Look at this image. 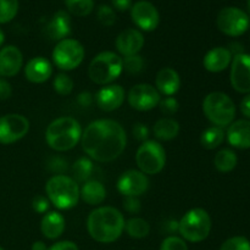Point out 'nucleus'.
<instances>
[{
    "mask_svg": "<svg viewBox=\"0 0 250 250\" xmlns=\"http://www.w3.org/2000/svg\"><path fill=\"white\" fill-rule=\"evenodd\" d=\"M81 144L90 159L98 163H110L126 149L127 134L115 120H97L90 122L82 132Z\"/></svg>",
    "mask_w": 250,
    "mask_h": 250,
    "instance_id": "obj_1",
    "label": "nucleus"
},
{
    "mask_svg": "<svg viewBox=\"0 0 250 250\" xmlns=\"http://www.w3.org/2000/svg\"><path fill=\"white\" fill-rule=\"evenodd\" d=\"M125 224L126 221L120 210L112 207H100L88 216L87 229L94 241L109 244L121 237Z\"/></svg>",
    "mask_w": 250,
    "mask_h": 250,
    "instance_id": "obj_2",
    "label": "nucleus"
},
{
    "mask_svg": "<svg viewBox=\"0 0 250 250\" xmlns=\"http://www.w3.org/2000/svg\"><path fill=\"white\" fill-rule=\"evenodd\" d=\"M82 137V127L73 117L63 116L54 120L45 131L46 144L53 150L67 151L75 148Z\"/></svg>",
    "mask_w": 250,
    "mask_h": 250,
    "instance_id": "obj_3",
    "label": "nucleus"
},
{
    "mask_svg": "<svg viewBox=\"0 0 250 250\" xmlns=\"http://www.w3.org/2000/svg\"><path fill=\"white\" fill-rule=\"evenodd\" d=\"M46 198L59 210L75 208L80 200V187L73 178L66 175H55L45 185Z\"/></svg>",
    "mask_w": 250,
    "mask_h": 250,
    "instance_id": "obj_4",
    "label": "nucleus"
},
{
    "mask_svg": "<svg viewBox=\"0 0 250 250\" xmlns=\"http://www.w3.org/2000/svg\"><path fill=\"white\" fill-rule=\"evenodd\" d=\"M124 71L122 58L114 51H102L89 63L88 76L99 85H107L120 77Z\"/></svg>",
    "mask_w": 250,
    "mask_h": 250,
    "instance_id": "obj_5",
    "label": "nucleus"
},
{
    "mask_svg": "<svg viewBox=\"0 0 250 250\" xmlns=\"http://www.w3.org/2000/svg\"><path fill=\"white\" fill-rule=\"evenodd\" d=\"M211 226V217L207 210L202 208H194L186 212L182 219L178 221L177 231L185 241L199 243L209 237Z\"/></svg>",
    "mask_w": 250,
    "mask_h": 250,
    "instance_id": "obj_6",
    "label": "nucleus"
},
{
    "mask_svg": "<svg viewBox=\"0 0 250 250\" xmlns=\"http://www.w3.org/2000/svg\"><path fill=\"white\" fill-rule=\"evenodd\" d=\"M203 111L212 125L222 128L233 122L236 117V105L225 93L212 92L204 98Z\"/></svg>",
    "mask_w": 250,
    "mask_h": 250,
    "instance_id": "obj_7",
    "label": "nucleus"
},
{
    "mask_svg": "<svg viewBox=\"0 0 250 250\" xmlns=\"http://www.w3.org/2000/svg\"><path fill=\"white\" fill-rule=\"evenodd\" d=\"M136 163L144 175H156L165 167V149L156 141L143 142L136 153Z\"/></svg>",
    "mask_w": 250,
    "mask_h": 250,
    "instance_id": "obj_8",
    "label": "nucleus"
},
{
    "mask_svg": "<svg viewBox=\"0 0 250 250\" xmlns=\"http://www.w3.org/2000/svg\"><path fill=\"white\" fill-rule=\"evenodd\" d=\"M84 55V48L80 42L72 38H65L56 44L51 58L56 67L63 71H71L83 62Z\"/></svg>",
    "mask_w": 250,
    "mask_h": 250,
    "instance_id": "obj_9",
    "label": "nucleus"
},
{
    "mask_svg": "<svg viewBox=\"0 0 250 250\" xmlns=\"http://www.w3.org/2000/svg\"><path fill=\"white\" fill-rule=\"evenodd\" d=\"M217 28L229 37H239L248 31L250 19L246 11L234 6L224 7L217 15Z\"/></svg>",
    "mask_w": 250,
    "mask_h": 250,
    "instance_id": "obj_10",
    "label": "nucleus"
},
{
    "mask_svg": "<svg viewBox=\"0 0 250 250\" xmlns=\"http://www.w3.org/2000/svg\"><path fill=\"white\" fill-rule=\"evenodd\" d=\"M29 131V121L20 114H7L0 117V144H12L23 138Z\"/></svg>",
    "mask_w": 250,
    "mask_h": 250,
    "instance_id": "obj_11",
    "label": "nucleus"
},
{
    "mask_svg": "<svg viewBox=\"0 0 250 250\" xmlns=\"http://www.w3.org/2000/svg\"><path fill=\"white\" fill-rule=\"evenodd\" d=\"M128 104L138 111H149L154 107L159 106V103L161 100V94L158 92L155 87L148 83H139L133 85L129 89Z\"/></svg>",
    "mask_w": 250,
    "mask_h": 250,
    "instance_id": "obj_12",
    "label": "nucleus"
},
{
    "mask_svg": "<svg viewBox=\"0 0 250 250\" xmlns=\"http://www.w3.org/2000/svg\"><path fill=\"white\" fill-rule=\"evenodd\" d=\"M131 19L142 31L151 32L158 28L160 15L158 9L148 0H139L131 7Z\"/></svg>",
    "mask_w": 250,
    "mask_h": 250,
    "instance_id": "obj_13",
    "label": "nucleus"
},
{
    "mask_svg": "<svg viewBox=\"0 0 250 250\" xmlns=\"http://www.w3.org/2000/svg\"><path fill=\"white\" fill-rule=\"evenodd\" d=\"M229 80L234 90L243 94L250 93V55L237 54L232 59Z\"/></svg>",
    "mask_w": 250,
    "mask_h": 250,
    "instance_id": "obj_14",
    "label": "nucleus"
},
{
    "mask_svg": "<svg viewBox=\"0 0 250 250\" xmlns=\"http://www.w3.org/2000/svg\"><path fill=\"white\" fill-rule=\"evenodd\" d=\"M149 180L146 175L137 170H128L117 180V190L125 197H141L148 190Z\"/></svg>",
    "mask_w": 250,
    "mask_h": 250,
    "instance_id": "obj_15",
    "label": "nucleus"
},
{
    "mask_svg": "<svg viewBox=\"0 0 250 250\" xmlns=\"http://www.w3.org/2000/svg\"><path fill=\"white\" fill-rule=\"evenodd\" d=\"M125 89L120 84H107L98 90L95 94V103L98 107L105 112L117 110L125 102Z\"/></svg>",
    "mask_w": 250,
    "mask_h": 250,
    "instance_id": "obj_16",
    "label": "nucleus"
},
{
    "mask_svg": "<svg viewBox=\"0 0 250 250\" xmlns=\"http://www.w3.org/2000/svg\"><path fill=\"white\" fill-rule=\"evenodd\" d=\"M23 66V55L15 45L0 49V77H14Z\"/></svg>",
    "mask_w": 250,
    "mask_h": 250,
    "instance_id": "obj_17",
    "label": "nucleus"
},
{
    "mask_svg": "<svg viewBox=\"0 0 250 250\" xmlns=\"http://www.w3.org/2000/svg\"><path fill=\"white\" fill-rule=\"evenodd\" d=\"M117 51L124 56L136 55L143 49L144 36L138 29L128 28L122 31L115 42Z\"/></svg>",
    "mask_w": 250,
    "mask_h": 250,
    "instance_id": "obj_18",
    "label": "nucleus"
},
{
    "mask_svg": "<svg viewBox=\"0 0 250 250\" xmlns=\"http://www.w3.org/2000/svg\"><path fill=\"white\" fill-rule=\"evenodd\" d=\"M53 75V66L48 59L43 56H37V58L31 59L24 66V76L27 80L32 83H41L46 82Z\"/></svg>",
    "mask_w": 250,
    "mask_h": 250,
    "instance_id": "obj_19",
    "label": "nucleus"
},
{
    "mask_svg": "<svg viewBox=\"0 0 250 250\" xmlns=\"http://www.w3.org/2000/svg\"><path fill=\"white\" fill-rule=\"evenodd\" d=\"M232 62V53L229 49L224 48V46H216L211 50L208 51L203 60L205 70L209 72L217 73L226 70Z\"/></svg>",
    "mask_w": 250,
    "mask_h": 250,
    "instance_id": "obj_20",
    "label": "nucleus"
},
{
    "mask_svg": "<svg viewBox=\"0 0 250 250\" xmlns=\"http://www.w3.org/2000/svg\"><path fill=\"white\" fill-rule=\"evenodd\" d=\"M227 141L233 148L250 149V120L232 122L227 129Z\"/></svg>",
    "mask_w": 250,
    "mask_h": 250,
    "instance_id": "obj_21",
    "label": "nucleus"
},
{
    "mask_svg": "<svg viewBox=\"0 0 250 250\" xmlns=\"http://www.w3.org/2000/svg\"><path fill=\"white\" fill-rule=\"evenodd\" d=\"M156 89L160 94L172 97L180 90L181 77L176 70L171 67H164L158 72L155 78Z\"/></svg>",
    "mask_w": 250,
    "mask_h": 250,
    "instance_id": "obj_22",
    "label": "nucleus"
},
{
    "mask_svg": "<svg viewBox=\"0 0 250 250\" xmlns=\"http://www.w3.org/2000/svg\"><path fill=\"white\" fill-rule=\"evenodd\" d=\"M71 33V17L63 10L56 12L46 26V34L53 41H62Z\"/></svg>",
    "mask_w": 250,
    "mask_h": 250,
    "instance_id": "obj_23",
    "label": "nucleus"
},
{
    "mask_svg": "<svg viewBox=\"0 0 250 250\" xmlns=\"http://www.w3.org/2000/svg\"><path fill=\"white\" fill-rule=\"evenodd\" d=\"M66 227L65 217L58 211H50L45 214L41 222V231L48 239H56L63 233Z\"/></svg>",
    "mask_w": 250,
    "mask_h": 250,
    "instance_id": "obj_24",
    "label": "nucleus"
},
{
    "mask_svg": "<svg viewBox=\"0 0 250 250\" xmlns=\"http://www.w3.org/2000/svg\"><path fill=\"white\" fill-rule=\"evenodd\" d=\"M80 197L88 205H99L106 198V189L99 181H87L80 189Z\"/></svg>",
    "mask_w": 250,
    "mask_h": 250,
    "instance_id": "obj_25",
    "label": "nucleus"
},
{
    "mask_svg": "<svg viewBox=\"0 0 250 250\" xmlns=\"http://www.w3.org/2000/svg\"><path fill=\"white\" fill-rule=\"evenodd\" d=\"M180 133V124L171 117H163L154 125V136L159 141H172Z\"/></svg>",
    "mask_w": 250,
    "mask_h": 250,
    "instance_id": "obj_26",
    "label": "nucleus"
},
{
    "mask_svg": "<svg viewBox=\"0 0 250 250\" xmlns=\"http://www.w3.org/2000/svg\"><path fill=\"white\" fill-rule=\"evenodd\" d=\"M237 163H238V158L231 149H222L217 151L214 158V165L220 172H231L236 168Z\"/></svg>",
    "mask_w": 250,
    "mask_h": 250,
    "instance_id": "obj_27",
    "label": "nucleus"
},
{
    "mask_svg": "<svg viewBox=\"0 0 250 250\" xmlns=\"http://www.w3.org/2000/svg\"><path fill=\"white\" fill-rule=\"evenodd\" d=\"M225 139V132L221 127L211 126L208 127L200 136V144L204 149L212 150L216 149L217 146H221V143Z\"/></svg>",
    "mask_w": 250,
    "mask_h": 250,
    "instance_id": "obj_28",
    "label": "nucleus"
},
{
    "mask_svg": "<svg viewBox=\"0 0 250 250\" xmlns=\"http://www.w3.org/2000/svg\"><path fill=\"white\" fill-rule=\"evenodd\" d=\"M125 229H126L127 234L129 237H132V238L142 239L146 238L149 234V232H150V225L144 219L133 217V219H129L128 221H126Z\"/></svg>",
    "mask_w": 250,
    "mask_h": 250,
    "instance_id": "obj_29",
    "label": "nucleus"
},
{
    "mask_svg": "<svg viewBox=\"0 0 250 250\" xmlns=\"http://www.w3.org/2000/svg\"><path fill=\"white\" fill-rule=\"evenodd\" d=\"M65 4L68 12L78 17L88 16L94 9L93 0H65Z\"/></svg>",
    "mask_w": 250,
    "mask_h": 250,
    "instance_id": "obj_30",
    "label": "nucleus"
},
{
    "mask_svg": "<svg viewBox=\"0 0 250 250\" xmlns=\"http://www.w3.org/2000/svg\"><path fill=\"white\" fill-rule=\"evenodd\" d=\"M19 12V0H0V23L12 21Z\"/></svg>",
    "mask_w": 250,
    "mask_h": 250,
    "instance_id": "obj_31",
    "label": "nucleus"
},
{
    "mask_svg": "<svg viewBox=\"0 0 250 250\" xmlns=\"http://www.w3.org/2000/svg\"><path fill=\"white\" fill-rule=\"evenodd\" d=\"M54 90H55L58 94L63 95H70L73 90V80L66 73H59L55 76L53 82Z\"/></svg>",
    "mask_w": 250,
    "mask_h": 250,
    "instance_id": "obj_32",
    "label": "nucleus"
},
{
    "mask_svg": "<svg viewBox=\"0 0 250 250\" xmlns=\"http://www.w3.org/2000/svg\"><path fill=\"white\" fill-rule=\"evenodd\" d=\"M93 171V164L89 159L81 158L73 165V172L77 180L85 181L90 177Z\"/></svg>",
    "mask_w": 250,
    "mask_h": 250,
    "instance_id": "obj_33",
    "label": "nucleus"
},
{
    "mask_svg": "<svg viewBox=\"0 0 250 250\" xmlns=\"http://www.w3.org/2000/svg\"><path fill=\"white\" fill-rule=\"evenodd\" d=\"M122 62H124V70L128 73H138L144 68V59L139 54L125 56Z\"/></svg>",
    "mask_w": 250,
    "mask_h": 250,
    "instance_id": "obj_34",
    "label": "nucleus"
},
{
    "mask_svg": "<svg viewBox=\"0 0 250 250\" xmlns=\"http://www.w3.org/2000/svg\"><path fill=\"white\" fill-rule=\"evenodd\" d=\"M220 250H250V242L243 236L232 237L222 243Z\"/></svg>",
    "mask_w": 250,
    "mask_h": 250,
    "instance_id": "obj_35",
    "label": "nucleus"
},
{
    "mask_svg": "<svg viewBox=\"0 0 250 250\" xmlns=\"http://www.w3.org/2000/svg\"><path fill=\"white\" fill-rule=\"evenodd\" d=\"M97 16L100 23L107 27L112 26V24L115 23V21H116V14H115L114 9L107 6V5H102V6H99Z\"/></svg>",
    "mask_w": 250,
    "mask_h": 250,
    "instance_id": "obj_36",
    "label": "nucleus"
},
{
    "mask_svg": "<svg viewBox=\"0 0 250 250\" xmlns=\"http://www.w3.org/2000/svg\"><path fill=\"white\" fill-rule=\"evenodd\" d=\"M160 250H188V247L183 238L170 236L164 239L160 246Z\"/></svg>",
    "mask_w": 250,
    "mask_h": 250,
    "instance_id": "obj_37",
    "label": "nucleus"
},
{
    "mask_svg": "<svg viewBox=\"0 0 250 250\" xmlns=\"http://www.w3.org/2000/svg\"><path fill=\"white\" fill-rule=\"evenodd\" d=\"M159 107H160L161 112H164L165 115H173L178 111L180 104H178L177 99H175L173 97H167L160 100Z\"/></svg>",
    "mask_w": 250,
    "mask_h": 250,
    "instance_id": "obj_38",
    "label": "nucleus"
},
{
    "mask_svg": "<svg viewBox=\"0 0 250 250\" xmlns=\"http://www.w3.org/2000/svg\"><path fill=\"white\" fill-rule=\"evenodd\" d=\"M49 204H50L49 199L43 195H37L32 200V208L38 214H45L49 210Z\"/></svg>",
    "mask_w": 250,
    "mask_h": 250,
    "instance_id": "obj_39",
    "label": "nucleus"
},
{
    "mask_svg": "<svg viewBox=\"0 0 250 250\" xmlns=\"http://www.w3.org/2000/svg\"><path fill=\"white\" fill-rule=\"evenodd\" d=\"M124 209L129 214H138L141 211V202L137 197H125Z\"/></svg>",
    "mask_w": 250,
    "mask_h": 250,
    "instance_id": "obj_40",
    "label": "nucleus"
},
{
    "mask_svg": "<svg viewBox=\"0 0 250 250\" xmlns=\"http://www.w3.org/2000/svg\"><path fill=\"white\" fill-rule=\"evenodd\" d=\"M133 136L136 137V139L142 142L148 141L149 137V128L143 124H137L133 127Z\"/></svg>",
    "mask_w": 250,
    "mask_h": 250,
    "instance_id": "obj_41",
    "label": "nucleus"
},
{
    "mask_svg": "<svg viewBox=\"0 0 250 250\" xmlns=\"http://www.w3.org/2000/svg\"><path fill=\"white\" fill-rule=\"evenodd\" d=\"M48 250H80L78 249L77 244L73 243L71 241H61L56 242L53 246L49 247Z\"/></svg>",
    "mask_w": 250,
    "mask_h": 250,
    "instance_id": "obj_42",
    "label": "nucleus"
},
{
    "mask_svg": "<svg viewBox=\"0 0 250 250\" xmlns=\"http://www.w3.org/2000/svg\"><path fill=\"white\" fill-rule=\"evenodd\" d=\"M12 88L11 84L4 78H0V100H6L11 97Z\"/></svg>",
    "mask_w": 250,
    "mask_h": 250,
    "instance_id": "obj_43",
    "label": "nucleus"
},
{
    "mask_svg": "<svg viewBox=\"0 0 250 250\" xmlns=\"http://www.w3.org/2000/svg\"><path fill=\"white\" fill-rule=\"evenodd\" d=\"M112 6L119 11H126L132 7V0H111Z\"/></svg>",
    "mask_w": 250,
    "mask_h": 250,
    "instance_id": "obj_44",
    "label": "nucleus"
},
{
    "mask_svg": "<svg viewBox=\"0 0 250 250\" xmlns=\"http://www.w3.org/2000/svg\"><path fill=\"white\" fill-rule=\"evenodd\" d=\"M241 111L247 119H250V93L241 102Z\"/></svg>",
    "mask_w": 250,
    "mask_h": 250,
    "instance_id": "obj_45",
    "label": "nucleus"
},
{
    "mask_svg": "<svg viewBox=\"0 0 250 250\" xmlns=\"http://www.w3.org/2000/svg\"><path fill=\"white\" fill-rule=\"evenodd\" d=\"M92 100H93L92 94L88 92L81 93V94L78 95V103H80L82 106H89V105L92 104Z\"/></svg>",
    "mask_w": 250,
    "mask_h": 250,
    "instance_id": "obj_46",
    "label": "nucleus"
},
{
    "mask_svg": "<svg viewBox=\"0 0 250 250\" xmlns=\"http://www.w3.org/2000/svg\"><path fill=\"white\" fill-rule=\"evenodd\" d=\"M32 250H48V247L45 246V243L42 241L34 242L33 246H32Z\"/></svg>",
    "mask_w": 250,
    "mask_h": 250,
    "instance_id": "obj_47",
    "label": "nucleus"
},
{
    "mask_svg": "<svg viewBox=\"0 0 250 250\" xmlns=\"http://www.w3.org/2000/svg\"><path fill=\"white\" fill-rule=\"evenodd\" d=\"M4 42H5V34H4V32H2V29L0 28V46L4 44Z\"/></svg>",
    "mask_w": 250,
    "mask_h": 250,
    "instance_id": "obj_48",
    "label": "nucleus"
},
{
    "mask_svg": "<svg viewBox=\"0 0 250 250\" xmlns=\"http://www.w3.org/2000/svg\"><path fill=\"white\" fill-rule=\"evenodd\" d=\"M248 9H249V11H250V0H248Z\"/></svg>",
    "mask_w": 250,
    "mask_h": 250,
    "instance_id": "obj_49",
    "label": "nucleus"
},
{
    "mask_svg": "<svg viewBox=\"0 0 250 250\" xmlns=\"http://www.w3.org/2000/svg\"><path fill=\"white\" fill-rule=\"evenodd\" d=\"M0 250H4V249H2V248H1V247H0Z\"/></svg>",
    "mask_w": 250,
    "mask_h": 250,
    "instance_id": "obj_50",
    "label": "nucleus"
}]
</instances>
